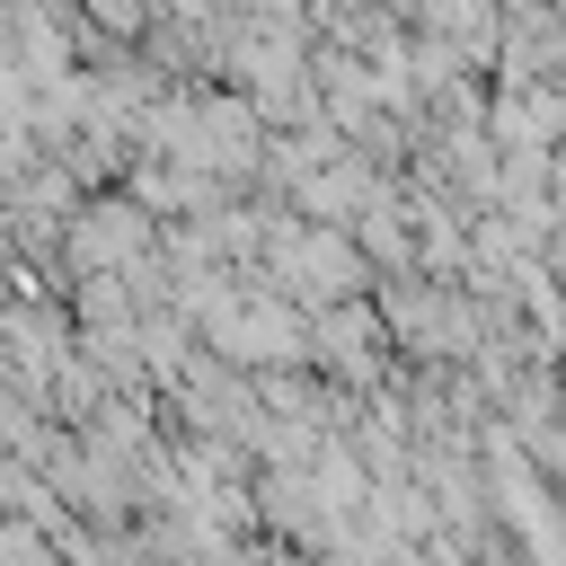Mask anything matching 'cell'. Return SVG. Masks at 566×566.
Segmentation results:
<instances>
[{
  "instance_id": "1",
  "label": "cell",
  "mask_w": 566,
  "mask_h": 566,
  "mask_svg": "<svg viewBox=\"0 0 566 566\" xmlns=\"http://www.w3.org/2000/svg\"><path fill=\"white\" fill-rule=\"evenodd\" d=\"M318 345H327L336 371H371V318H363V310H354V318H345V310L318 318Z\"/></svg>"
}]
</instances>
